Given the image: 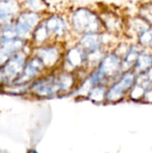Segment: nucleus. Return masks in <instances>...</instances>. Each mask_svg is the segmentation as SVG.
<instances>
[{"mask_svg":"<svg viewBox=\"0 0 152 153\" xmlns=\"http://www.w3.org/2000/svg\"><path fill=\"white\" fill-rule=\"evenodd\" d=\"M107 90L104 84H99L91 88L88 96L93 102H101L106 100L107 96Z\"/></svg>","mask_w":152,"mask_h":153,"instance_id":"16","label":"nucleus"},{"mask_svg":"<svg viewBox=\"0 0 152 153\" xmlns=\"http://www.w3.org/2000/svg\"><path fill=\"white\" fill-rule=\"evenodd\" d=\"M44 67H45L44 64L38 56L30 59L29 62L25 64L22 73L14 81L13 84H24L31 81L42 72Z\"/></svg>","mask_w":152,"mask_h":153,"instance_id":"7","label":"nucleus"},{"mask_svg":"<svg viewBox=\"0 0 152 153\" xmlns=\"http://www.w3.org/2000/svg\"><path fill=\"white\" fill-rule=\"evenodd\" d=\"M39 21V16L36 12L29 11L22 13L18 16L15 23V29L19 37L26 36L30 31L34 30L38 26Z\"/></svg>","mask_w":152,"mask_h":153,"instance_id":"6","label":"nucleus"},{"mask_svg":"<svg viewBox=\"0 0 152 153\" xmlns=\"http://www.w3.org/2000/svg\"><path fill=\"white\" fill-rule=\"evenodd\" d=\"M0 152H1V151H0Z\"/></svg>","mask_w":152,"mask_h":153,"instance_id":"20","label":"nucleus"},{"mask_svg":"<svg viewBox=\"0 0 152 153\" xmlns=\"http://www.w3.org/2000/svg\"><path fill=\"white\" fill-rule=\"evenodd\" d=\"M88 61L89 56L80 45L73 48L66 55V62L73 68H79Z\"/></svg>","mask_w":152,"mask_h":153,"instance_id":"10","label":"nucleus"},{"mask_svg":"<svg viewBox=\"0 0 152 153\" xmlns=\"http://www.w3.org/2000/svg\"><path fill=\"white\" fill-rule=\"evenodd\" d=\"M30 91L38 97H52L62 91L59 74L48 75L35 81L30 87Z\"/></svg>","mask_w":152,"mask_h":153,"instance_id":"3","label":"nucleus"},{"mask_svg":"<svg viewBox=\"0 0 152 153\" xmlns=\"http://www.w3.org/2000/svg\"><path fill=\"white\" fill-rule=\"evenodd\" d=\"M25 4L32 12L43 11L47 8V4L44 0H25Z\"/></svg>","mask_w":152,"mask_h":153,"instance_id":"17","label":"nucleus"},{"mask_svg":"<svg viewBox=\"0 0 152 153\" xmlns=\"http://www.w3.org/2000/svg\"><path fill=\"white\" fill-rule=\"evenodd\" d=\"M79 45L88 54L89 57L97 54L102 47V37L99 33L85 34L80 40Z\"/></svg>","mask_w":152,"mask_h":153,"instance_id":"8","label":"nucleus"},{"mask_svg":"<svg viewBox=\"0 0 152 153\" xmlns=\"http://www.w3.org/2000/svg\"><path fill=\"white\" fill-rule=\"evenodd\" d=\"M8 1H10V0H0V3L1 2H8Z\"/></svg>","mask_w":152,"mask_h":153,"instance_id":"19","label":"nucleus"},{"mask_svg":"<svg viewBox=\"0 0 152 153\" xmlns=\"http://www.w3.org/2000/svg\"><path fill=\"white\" fill-rule=\"evenodd\" d=\"M143 100H144L146 102L152 103V86L147 91V92L145 93V95H144V97H143Z\"/></svg>","mask_w":152,"mask_h":153,"instance_id":"18","label":"nucleus"},{"mask_svg":"<svg viewBox=\"0 0 152 153\" xmlns=\"http://www.w3.org/2000/svg\"><path fill=\"white\" fill-rule=\"evenodd\" d=\"M152 68V55L149 53L142 52L137 58L134 65V71L136 74H142L147 72Z\"/></svg>","mask_w":152,"mask_h":153,"instance_id":"12","label":"nucleus"},{"mask_svg":"<svg viewBox=\"0 0 152 153\" xmlns=\"http://www.w3.org/2000/svg\"><path fill=\"white\" fill-rule=\"evenodd\" d=\"M15 8L13 4L8 2L0 3V23L9 22L14 15Z\"/></svg>","mask_w":152,"mask_h":153,"instance_id":"15","label":"nucleus"},{"mask_svg":"<svg viewBox=\"0 0 152 153\" xmlns=\"http://www.w3.org/2000/svg\"><path fill=\"white\" fill-rule=\"evenodd\" d=\"M101 20L90 10L81 8L72 15L73 29L82 34L99 33L102 27Z\"/></svg>","mask_w":152,"mask_h":153,"instance_id":"1","label":"nucleus"},{"mask_svg":"<svg viewBox=\"0 0 152 153\" xmlns=\"http://www.w3.org/2000/svg\"><path fill=\"white\" fill-rule=\"evenodd\" d=\"M44 23L49 36L62 37L66 32V23L62 17L55 15L51 16L47 19Z\"/></svg>","mask_w":152,"mask_h":153,"instance_id":"11","label":"nucleus"},{"mask_svg":"<svg viewBox=\"0 0 152 153\" xmlns=\"http://www.w3.org/2000/svg\"><path fill=\"white\" fill-rule=\"evenodd\" d=\"M142 53L140 48L138 46H132L129 48V49L126 51L125 58L123 59V66L126 65L127 67L134 66L138 56Z\"/></svg>","mask_w":152,"mask_h":153,"instance_id":"14","label":"nucleus"},{"mask_svg":"<svg viewBox=\"0 0 152 153\" xmlns=\"http://www.w3.org/2000/svg\"><path fill=\"white\" fill-rule=\"evenodd\" d=\"M137 74L135 71H126L120 76V78L113 83V85L108 90L106 100L109 102H117L121 100L128 92L133 89Z\"/></svg>","mask_w":152,"mask_h":153,"instance_id":"2","label":"nucleus"},{"mask_svg":"<svg viewBox=\"0 0 152 153\" xmlns=\"http://www.w3.org/2000/svg\"><path fill=\"white\" fill-rule=\"evenodd\" d=\"M26 64L25 53L19 51L13 54L0 67V72L5 82H14L22 73Z\"/></svg>","mask_w":152,"mask_h":153,"instance_id":"5","label":"nucleus"},{"mask_svg":"<svg viewBox=\"0 0 152 153\" xmlns=\"http://www.w3.org/2000/svg\"><path fill=\"white\" fill-rule=\"evenodd\" d=\"M151 25L150 22H147L136 32L139 43L145 48H152V27Z\"/></svg>","mask_w":152,"mask_h":153,"instance_id":"13","label":"nucleus"},{"mask_svg":"<svg viewBox=\"0 0 152 153\" xmlns=\"http://www.w3.org/2000/svg\"><path fill=\"white\" fill-rule=\"evenodd\" d=\"M59 50L54 46L41 47L37 50V56L46 67H51L56 64L59 59Z\"/></svg>","mask_w":152,"mask_h":153,"instance_id":"9","label":"nucleus"},{"mask_svg":"<svg viewBox=\"0 0 152 153\" xmlns=\"http://www.w3.org/2000/svg\"><path fill=\"white\" fill-rule=\"evenodd\" d=\"M121 69H123L121 56L117 53H110L102 58L96 72L104 82L117 75Z\"/></svg>","mask_w":152,"mask_h":153,"instance_id":"4","label":"nucleus"}]
</instances>
